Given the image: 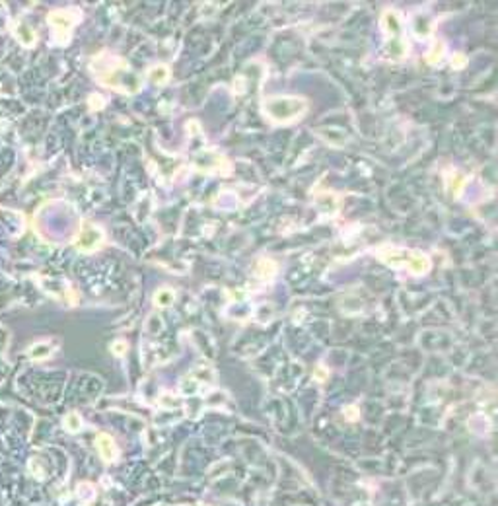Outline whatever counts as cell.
<instances>
[{"instance_id":"30bf717a","label":"cell","mask_w":498,"mask_h":506,"mask_svg":"<svg viewBox=\"0 0 498 506\" xmlns=\"http://www.w3.org/2000/svg\"><path fill=\"white\" fill-rule=\"evenodd\" d=\"M49 345H43V343H39V345H35L33 349L30 351V357L31 358H45V357H49V351H43V349H47Z\"/></svg>"},{"instance_id":"6da1fadb","label":"cell","mask_w":498,"mask_h":506,"mask_svg":"<svg viewBox=\"0 0 498 506\" xmlns=\"http://www.w3.org/2000/svg\"><path fill=\"white\" fill-rule=\"evenodd\" d=\"M96 76L107 88H115L121 92H136L140 88V82L136 74L127 66V62L115 57H100L96 62Z\"/></svg>"},{"instance_id":"8fae6325","label":"cell","mask_w":498,"mask_h":506,"mask_svg":"<svg viewBox=\"0 0 498 506\" xmlns=\"http://www.w3.org/2000/svg\"><path fill=\"white\" fill-rule=\"evenodd\" d=\"M172 296H174V294H172V292H168V290H163V292H160V294H158V296H156V300H160V302H161V306H165V304H168V302H170V300H172Z\"/></svg>"},{"instance_id":"3957f363","label":"cell","mask_w":498,"mask_h":506,"mask_svg":"<svg viewBox=\"0 0 498 506\" xmlns=\"http://www.w3.org/2000/svg\"><path fill=\"white\" fill-rule=\"evenodd\" d=\"M380 259L391 267H407L414 275H423L430 269V259L423 251L412 249H383L380 251Z\"/></svg>"},{"instance_id":"52a82bcc","label":"cell","mask_w":498,"mask_h":506,"mask_svg":"<svg viewBox=\"0 0 498 506\" xmlns=\"http://www.w3.org/2000/svg\"><path fill=\"white\" fill-rule=\"evenodd\" d=\"M148 76H150V80L154 82V84H158V86H161V84H165L168 82V78H170V70L165 68V66H152L150 68V72H148Z\"/></svg>"},{"instance_id":"8992f818","label":"cell","mask_w":498,"mask_h":506,"mask_svg":"<svg viewBox=\"0 0 498 506\" xmlns=\"http://www.w3.org/2000/svg\"><path fill=\"white\" fill-rule=\"evenodd\" d=\"M98 448H100V454H102V458L105 462H113L117 458V446H115V442L109 436L102 434L98 438Z\"/></svg>"},{"instance_id":"ba28073f","label":"cell","mask_w":498,"mask_h":506,"mask_svg":"<svg viewBox=\"0 0 498 506\" xmlns=\"http://www.w3.org/2000/svg\"><path fill=\"white\" fill-rule=\"evenodd\" d=\"M64 425H66V429L68 431H78L80 429V425H82V420H80V417L76 415V413H70V415H66V418H64Z\"/></svg>"},{"instance_id":"277c9868","label":"cell","mask_w":498,"mask_h":506,"mask_svg":"<svg viewBox=\"0 0 498 506\" xmlns=\"http://www.w3.org/2000/svg\"><path fill=\"white\" fill-rule=\"evenodd\" d=\"M74 20H76V14L74 12H64V10H57V12H51L49 14V22L53 24V28L57 30V37L60 41H66L68 37V31L74 26Z\"/></svg>"},{"instance_id":"9c48e42d","label":"cell","mask_w":498,"mask_h":506,"mask_svg":"<svg viewBox=\"0 0 498 506\" xmlns=\"http://www.w3.org/2000/svg\"><path fill=\"white\" fill-rule=\"evenodd\" d=\"M20 37H22V43L24 45H33L35 43V33L28 30L26 26H20Z\"/></svg>"},{"instance_id":"7a4b0ae2","label":"cell","mask_w":498,"mask_h":506,"mask_svg":"<svg viewBox=\"0 0 498 506\" xmlns=\"http://www.w3.org/2000/svg\"><path fill=\"white\" fill-rule=\"evenodd\" d=\"M306 102L302 98H269L265 100L263 111L275 123H290L306 113Z\"/></svg>"},{"instance_id":"5b68a950","label":"cell","mask_w":498,"mask_h":506,"mask_svg":"<svg viewBox=\"0 0 498 506\" xmlns=\"http://www.w3.org/2000/svg\"><path fill=\"white\" fill-rule=\"evenodd\" d=\"M102 239H103V236H102V230H100V228H96V226H84V228L80 230V236H78L76 245H78V249H82V251H92V249L100 247Z\"/></svg>"}]
</instances>
